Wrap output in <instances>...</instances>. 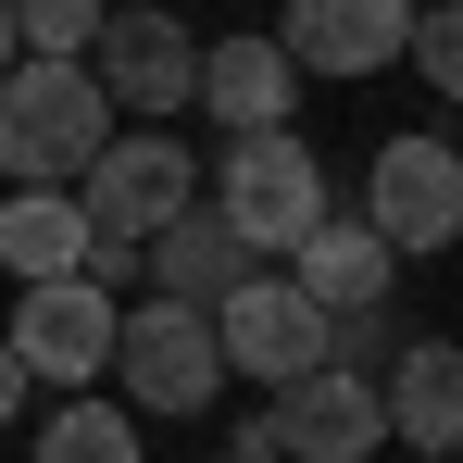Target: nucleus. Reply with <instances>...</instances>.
Segmentation results:
<instances>
[{
	"label": "nucleus",
	"instance_id": "obj_17",
	"mask_svg": "<svg viewBox=\"0 0 463 463\" xmlns=\"http://www.w3.org/2000/svg\"><path fill=\"white\" fill-rule=\"evenodd\" d=\"M38 463H138V439H126V401H63V413L38 426Z\"/></svg>",
	"mask_w": 463,
	"mask_h": 463
},
{
	"label": "nucleus",
	"instance_id": "obj_19",
	"mask_svg": "<svg viewBox=\"0 0 463 463\" xmlns=\"http://www.w3.org/2000/svg\"><path fill=\"white\" fill-rule=\"evenodd\" d=\"M25 413V364H13V338H0V426Z\"/></svg>",
	"mask_w": 463,
	"mask_h": 463
},
{
	"label": "nucleus",
	"instance_id": "obj_7",
	"mask_svg": "<svg viewBox=\"0 0 463 463\" xmlns=\"http://www.w3.org/2000/svg\"><path fill=\"white\" fill-rule=\"evenodd\" d=\"M113 376H126L138 413H201L226 388V338H213V313H188V301H138L113 326Z\"/></svg>",
	"mask_w": 463,
	"mask_h": 463
},
{
	"label": "nucleus",
	"instance_id": "obj_14",
	"mask_svg": "<svg viewBox=\"0 0 463 463\" xmlns=\"http://www.w3.org/2000/svg\"><path fill=\"white\" fill-rule=\"evenodd\" d=\"M376 413H388V439H413V451L451 463V451H463V351H451V338H401Z\"/></svg>",
	"mask_w": 463,
	"mask_h": 463
},
{
	"label": "nucleus",
	"instance_id": "obj_22",
	"mask_svg": "<svg viewBox=\"0 0 463 463\" xmlns=\"http://www.w3.org/2000/svg\"><path fill=\"white\" fill-rule=\"evenodd\" d=\"M451 151H463V138H451Z\"/></svg>",
	"mask_w": 463,
	"mask_h": 463
},
{
	"label": "nucleus",
	"instance_id": "obj_16",
	"mask_svg": "<svg viewBox=\"0 0 463 463\" xmlns=\"http://www.w3.org/2000/svg\"><path fill=\"white\" fill-rule=\"evenodd\" d=\"M100 51V0H13V63H88Z\"/></svg>",
	"mask_w": 463,
	"mask_h": 463
},
{
	"label": "nucleus",
	"instance_id": "obj_20",
	"mask_svg": "<svg viewBox=\"0 0 463 463\" xmlns=\"http://www.w3.org/2000/svg\"><path fill=\"white\" fill-rule=\"evenodd\" d=\"M0 76H13V0H0Z\"/></svg>",
	"mask_w": 463,
	"mask_h": 463
},
{
	"label": "nucleus",
	"instance_id": "obj_23",
	"mask_svg": "<svg viewBox=\"0 0 463 463\" xmlns=\"http://www.w3.org/2000/svg\"><path fill=\"white\" fill-rule=\"evenodd\" d=\"M451 463H463V451H451Z\"/></svg>",
	"mask_w": 463,
	"mask_h": 463
},
{
	"label": "nucleus",
	"instance_id": "obj_21",
	"mask_svg": "<svg viewBox=\"0 0 463 463\" xmlns=\"http://www.w3.org/2000/svg\"><path fill=\"white\" fill-rule=\"evenodd\" d=\"M226 463H250V451H226Z\"/></svg>",
	"mask_w": 463,
	"mask_h": 463
},
{
	"label": "nucleus",
	"instance_id": "obj_18",
	"mask_svg": "<svg viewBox=\"0 0 463 463\" xmlns=\"http://www.w3.org/2000/svg\"><path fill=\"white\" fill-rule=\"evenodd\" d=\"M401 63H426V88H439V100H463V0L413 13V51H401Z\"/></svg>",
	"mask_w": 463,
	"mask_h": 463
},
{
	"label": "nucleus",
	"instance_id": "obj_15",
	"mask_svg": "<svg viewBox=\"0 0 463 463\" xmlns=\"http://www.w3.org/2000/svg\"><path fill=\"white\" fill-rule=\"evenodd\" d=\"M0 263H13V288L88 276V213H76V188H13V201H0Z\"/></svg>",
	"mask_w": 463,
	"mask_h": 463
},
{
	"label": "nucleus",
	"instance_id": "obj_12",
	"mask_svg": "<svg viewBox=\"0 0 463 463\" xmlns=\"http://www.w3.org/2000/svg\"><path fill=\"white\" fill-rule=\"evenodd\" d=\"M388 276H401V263H388V238L364 226V213H326V226L288 250V288H301L326 326H351V313H388Z\"/></svg>",
	"mask_w": 463,
	"mask_h": 463
},
{
	"label": "nucleus",
	"instance_id": "obj_1",
	"mask_svg": "<svg viewBox=\"0 0 463 463\" xmlns=\"http://www.w3.org/2000/svg\"><path fill=\"white\" fill-rule=\"evenodd\" d=\"M113 138V100L88 63H13L0 76V175L13 188H76Z\"/></svg>",
	"mask_w": 463,
	"mask_h": 463
},
{
	"label": "nucleus",
	"instance_id": "obj_13",
	"mask_svg": "<svg viewBox=\"0 0 463 463\" xmlns=\"http://www.w3.org/2000/svg\"><path fill=\"white\" fill-rule=\"evenodd\" d=\"M288 100H301V63H288L276 38H213V51H201V113H213V138L288 126Z\"/></svg>",
	"mask_w": 463,
	"mask_h": 463
},
{
	"label": "nucleus",
	"instance_id": "obj_3",
	"mask_svg": "<svg viewBox=\"0 0 463 463\" xmlns=\"http://www.w3.org/2000/svg\"><path fill=\"white\" fill-rule=\"evenodd\" d=\"M213 213L238 226V250H250V263H263V250H301V238L326 226V163H313V138H288V126H263V138H226Z\"/></svg>",
	"mask_w": 463,
	"mask_h": 463
},
{
	"label": "nucleus",
	"instance_id": "obj_4",
	"mask_svg": "<svg viewBox=\"0 0 463 463\" xmlns=\"http://www.w3.org/2000/svg\"><path fill=\"white\" fill-rule=\"evenodd\" d=\"M238 451L250 463H376L388 451V413H376V388L351 376V364H326V376L276 388V401L238 426Z\"/></svg>",
	"mask_w": 463,
	"mask_h": 463
},
{
	"label": "nucleus",
	"instance_id": "obj_5",
	"mask_svg": "<svg viewBox=\"0 0 463 463\" xmlns=\"http://www.w3.org/2000/svg\"><path fill=\"white\" fill-rule=\"evenodd\" d=\"M88 76H100V100H113V126H175V113L201 100V38H188L163 0H138V13H100Z\"/></svg>",
	"mask_w": 463,
	"mask_h": 463
},
{
	"label": "nucleus",
	"instance_id": "obj_11",
	"mask_svg": "<svg viewBox=\"0 0 463 463\" xmlns=\"http://www.w3.org/2000/svg\"><path fill=\"white\" fill-rule=\"evenodd\" d=\"M138 263H151V301H188V313H226L238 288L263 276V263L238 250V226L213 213V201H188V213H175V226H163Z\"/></svg>",
	"mask_w": 463,
	"mask_h": 463
},
{
	"label": "nucleus",
	"instance_id": "obj_9",
	"mask_svg": "<svg viewBox=\"0 0 463 463\" xmlns=\"http://www.w3.org/2000/svg\"><path fill=\"white\" fill-rule=\"evenodd\" d=\"M213 338H226V376H263V388H301L338 364V326L288 288V276H250L226 313H213Z\"/></svg>",
	"mask_w": 463,
	"mask_h": 463
},
{
	"label": "nucleus",
	"instance_id": "obj_10",
	"mask_svg": "<svg viewBox=\"0 0 463 463\" xmlns=\"http://www.w3.org/2000/svg\"><path fill=\"white\" fill-rule=\"evenodd\" d=\"M263 38H276L301 76H388V63L413 51V0H288Z\"/></svg>",
	"mask_w": 463,
	"mask_h": 463
},
{
	"label": "nucleus",
	"instance_id": "obj_8",
	"mask_svg": "<svg viewBox=\"0 0 463 463\" xmlns=\"http://www.w3.org/2000/svg\"><path fill=\"white\" fill-rule=\"evenodd\" d=\"M113 288H88V276H51V288H13V364L38 388H88V376H113Z\"/></svg>",
	"mask_w": 463,
	"mask_h": 463
},
{
	"label": "nucleus",
	"instance_id": "obj_6",
	"mask_svg": "<svg viewBox=\"0 0 463 463\" xmlns=\"http://www.w3.org/2000/svg\"><path fill=\"white\" fill-rule=\"evenodd\" d=\"M364 226L388 238V263H413V250H451L463 238V151L451 138H376L364 163Z\"/></svg>",
	"mask_w": 463,
	"mask_h": 463
},
{
	"label": "nucleus",
	"instance_id": "obj_2",
	"mask_svg": "<svg viewBox=\"0 0 463 463\" xmlns=\"http://www.w3.org/2000/svg\"><path fill=\"white\" fill-rule=\"evenodd\" d=\"M188 201H201V151H188V138H163V126H113V138H100V163L76 175L88 238H113V250H151Z\"/></svg>",
	"mask_w": 463,
	"mask_h": 463
}]
</instances>
